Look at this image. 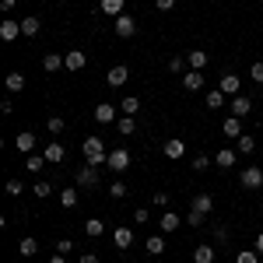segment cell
Here are the masks:
<instances>
[{
  "label": "cell",
  "instance_id": "6da1fadb",
  "mask_svg": "<svg viewBox=\"0 0 263 263\" xmlns=\"http://www.w3.org/2000/svg\"><path fill=\"white\" fill-rule=\"evenodd\" d=\"M81 155H84V162H88V165H95V168H99V165H105V158H109V155H105V141H102L99 134L84 137Z\"/></svg>",
  "mask_w": 263,
  "mask_h": 263
},
{
  "label": "cell",
  "instance_id": "7a4b0ae2",
  "mask_svg": "<svg viewBox=\"0 0 263 263\" xmlns=\"http://www.w3.org/2000/svg\"><path fill=\"white\" fill-rule=\"evenodd\" d=\"M130 162H134V158H130V151H126V147H116V151H109L105 168H109V172H116V176H123V172L130 168Z\"/></svg>",
  "mask_w": 263,
  "mask_h": 263
},
{
  "label": "cell",
  "instance_id": "3957f363",
  "mask_svg": "<svg viewBox=\"0 0 263 263\" xmlns=\"http://www.w3.org/2000/svg\"><path fill=\"white\" fill-rule=\"evenodd\" d=\"M99 168L95 165H84V168H78V176H74V186H81V190H95L99 186Z\"/></svg>",
  "mask_w": 263,
  "mask_h": 263
},
{
  "label": "cell",
  "instance_id": "277c9868",
  "mask_svg": "<svg viewBox=\"0 0 263 263\" xmlns=\"http://www.w3.org/2000/svg\"><path fill=\"white\" fill-rule=\"evenodd\" d=\"M112 28H116L120 39H134V35H137V21H134V14H120V18L112 21Z\"/></svg>",
  "mask_w": 263,
  "mask_h": 263
},
{
  "label": "cell",
  "instance_id": "5b68a950",
  "mask_svg": "<svg viewBox=\"0 0 263 263\" xmlns=\"http://www.w3.org/2000/svg\"><path fill=\"white\" fill-rule=\"evenodd\" d=\"M218 88H221V91L228 95V99H235V95H242V78L228 70V74H221V81H218Z\"/></svg>",
  "mask_w": 263,
  "mask_h": 263
},
{
  "label": "cell",
  "instance_id": "8992f818",
  "mask_svg": "<svg viewBox=\"0 0 263 263\" xmlns=\"http://www.w3.org/2000/svg\"><path fill=\"white\" fill-rule=\"evenodd\" d=\"M239 182H242L246 190H260V186H263V172H260V165H246L242 176H239Z\"/></svg>",
  "mask_w": 263,
  "mask_h": 263
},
{
  "label": "cell",
  "instance_id": "52a82bcc",
  "mask_svg": "<svg viewBox=\"0 0 263 263\" xmlns=\"http://www.w3.org/2000/svg\"><path fill=\"white\" fill-rule=\"evenodd\" d=\"M63 63H67L70 74H78V70L88 67V57H84V49H67V53H63Z\"/></svg>",
  "mask_w": 263,
  "mask_h": 263
},
{
  "label": "cell",
  "instance_id": "ba28073f",
  "mask_svg": "<svg viewBox=\"0 0 263 263\" xmlns=\"http://www.w3.org/2000/svg\"><path fill=\"white\" fill-rule=\"evenodd\" d=\"M126 81H130V67H123V63H116V67L105 74V84H109V88H123Z\"/></svg>",
  "mask_w": 263,
  "mask_h": 263
},
{
  "label": "cell",
  "instance_id": "9c48e42d",
  "mask_svg": "<svg viewBox=\"0 0 263 263\" xmlns=\"http://www.w3.org/2000/svg\"><path fill=\"white\" fill-rule=\"evenodd\" d=\"M228 109H232V116H239V120H246V116L253 112V99H249V95H235V99L228 102Z\"/></svg>",
  "mask_w": 263,
  "mask_h": 263
},
{
  "label": "cell",
  "instance_id": "30bf717a",
  "mask_svg": "<svg viewBox=\"0 0 263 263\" xmlns=\"http://www.w3.org/2000/svg\"><path fill=\"white\" fill-rule=\"evenodd\" d=\"M162 155L168 158V162H179L182 155H186V144H182L179 137H168V141L162 144Z\"/></svg>",
  "mask_w": 263,
  "mask_h": 263
},
{
  "label": "cell",
  "instance_id": "8fae6325",
  "mask_svg": "<svg viewBox=\"0 0 263 263\" xmlns=\"http://www.w3.org/2000/svg\"><path fill=\"white\" fill-rule=\"evenodd\" d=\"M99 7H102V14H109L112 21L120 14H126V0H99Z\"/></svg>",
  "mask_w": 263,
  "mask_h": 263
},
{
  "label": "cell",
  "instance_id": "7c38bea8",
  "mask_svg": "<svg viewBox=\"0 0 263 263\" xmlns=\"http://www.w3.org/2000/svg\"><path fill=\"white\" fill-rule=\"evenodd\" d=\"M42 155H46V162L57 165V162H63V158H67V147H63L60 141H49L46 147H42Z\"/></svg>",
  "mask_w": 263,
  "mask_h": 263
},
{
  "label": "cell",
  "instance_id": "4fadbf2b",
  "mask_svg": "<svg viewBox=\"0 0 263 263\" xmlns=\"http://www.w3.org/2000/svg\"><path fill=\"white\" fill-rule=\"evenodd\" d=\"M95 120H99L102 126L116 123V120H120V116H116V105H109V102H102V105H95Z\"/></svg>",
  "mask_w": 263,
  "mask_h": 263
},
{
  "label": "cell",
  "instance_id": "5bb4252c",
  "mask_svg": "<svg viewBox=\"0 0 263 263\" xmlns=\"http://www.w3.org/2000/svg\"><path fill=\"white\" fill-rule=\"evenodd\" d=\"M203 105H207V109H224V105H228V95H224L221 88H211V91L203 95Z\"/></svg>",
  "mask_w": 263,
  "mask_h": 263
},
{
  "label": "cell",
  "instance_id": "9a60e30c",
  "mask_svg": "<svg viewBox=\"0 0 263 263\" xmlns=\"http://www.w3.org/2000/svg\"><path fill=\"white\" fill-rule=\"evenodd\" d=\"M221 134L232 137V141H239V137H242V120H239V116H228V120L221 123Z\"/></svg>",
  "mask_w": 263,
  "mask_h": 263
},
{
  "label": "cell",
  "instance_id": "2e32d148",
  "mask_svg": "<svg viewBox=\"0 0 263 263\" xmlns=\"http://www.w3.org/2000/svg\"><path fill=\"white\" fill-rule=\"evenodd\" d=\"M42 70H46V74H57V70H67V63H63L60 53H46V57H42Z\"/></svg>",
  "mask_w": 263,
  "mask_h": 263
},
{
  "label": "cell",
  "instance_id": "e0dca14e",
  "mask_svg": "<svg viewBox=\"0 0 263 263\" xmlns=\"http://www.w3.org/2000/svg\"><path fill=\"white\" fill-rule=\"evenodd\" d=\"M182 88H186V91H200L203 88V70H186V74H182Z\"/></svg>",
  "mask_w": 263,
  "mask_h": 263
},
{
  "label": "cell",
  "instance_id": "ac0fdd59",
  "mask_svg": "<svg viewBox=\"0 0 263 263\" xmlns=\"http://www.w3.org/2000/svg\"><path fill=\"white\" fill-rule=\"evenodd\" d=\"M14 147H18L21 155H32V151H35V134H28V130H21L18 137H14Z\"/></svg>",
  "mask_w": 263,
  "mask_h": 263
},
{
  "label": "cell",
  "instance_id": "d6986e66",
  "mask_svg": "<svg viewBox=\"0 0 263 263\" xmlns=\"http://www.w3.org/2000/svg\"><path fill=\"white\" fill-rule=\"evenodd\" d=\"M190 211L211 214V211H214V197H211V193H193V207H190Z\"/></svg>",
  "mask_w": 263,
  "mask_h": 263
},
{
  "label": "cell",
  "instance_id": "ffe728a7",
  "mask_svg": "<svg viewBox=\"0 0 263 263\" xmlns=\"http://www.w3.org/2000/svg\"><path fill=\"white\" fill-rule=\"evenodd\" d=\"M21 35V21H0V39L4 42H14Z\"/></svg>",
  "mask_w": 263,
  "mask_h": 263
},
{
  "label": "cell",
  "instance_id": "44dd1931",
  "mask_svg": "<svg viewBox=\"0 0 263 263\" xmlns=\"http://www.w3.org/2000/svg\"><path fill=\"white\" fill-rule=\"evenodd\" d=\"M235 151H239L242 158H249V155L256 151V137H253V134H242V137L235 141Z\"/></svg>",
  "mask_w": 263,
  "mask_h": 263
},
{
  "label": "cell",
  "instance_id": "7402d4cb",
  "mask_svg": "<svg viewBox=\"0 0 263 263\" xmlns=\"http://www.w3.org/2000/svg\"><path fill=\"white\" fill-rule=\"evenodd\" d=\"M39 28H42L39 18H32V14H28V18H21V35H25V39H35V35H39Z\"/></svg>",
  "mask_w": 263,
  "mask_h": 263
},
{
  "label": "cell",
  "instance_id": "603a6c76",
  "mask_svg": "<svg viewBox=\"0 0 263 263\" xmlns=\"http://www.w3.org/2000/svg\"><path fill=\"white\" fill-rule=\"evenodd\" d=\"M158 221H162V232H176V228L182 224V214H176V211H162Z\"/></svg>",
  "mask_w": 263,
  "mask_h": 263
},
{
  "label": "cell",
  "instance_id": "cb8c5ba5",
  "mask_svg": "<svg viewBox=\"0 0 263 263\" xmlns=\"http://www.w3.org/2000/svg\"><path fill=\"white\" fill-rule=\"evenodd\" d=\"M18 253H21V260H32V256L39 253V242H35L32 235H25V239L18 242Z\"/></svg>",
  "mask_w": 263,
  "mask_h": 263
},
{
  "label": "cell",
  "instance_id": "d4e9b609",
  "mask_svg": "<svg viewBox=\"0 0 263 263\" xmlns=\"http://www.w3.org/2000/svg\"><path fill=\"white\" fill-rule=\"evenodd\" d=\"M235 162H239V151H232V147L218 151V158H214V165H218V168H232Z\"/></svg>",
  "mask_w": 263,
  "mask_h": 263
},
{
  "label": "cell",
  "instance_id": "484cf974",
  "mask_svg": "<svg viewBox=\"0 0 263 263\" xmlns=\"http://www.w3.org/2000/svg\"><path fill=\"white\" fill-rule=\"evenodd\" d=\"M112 242H116V249H130L134 246V232L130 228H116L112 232Z\"/></svg>",
  "mask_w": 263,
  "mask_h": 263
},
{
  "label": "cell",
  "instance_id": "4316f807",
  "mask_svg": "<svg viewBox=\"0 0 263 263\" xmlns=\"http://www.w3.org/2000/svg\"><path fill=\"white\" fill-rule=\"evenodd\" d=\"M186 63H190V70H203L207 67V53L203 49H190L186 53Z\"/></svg>",
  "mask_w": 263,
  "mask_h": 263
},
{
  "label": "cell",
  "instance_id": "83f0119b",
  "mask_svg": "<svg viewBox=\"0 0 263 263\" xmlns=\"http://www.w3.org/2000/svg\"><path fill=\"white\" fill-rule=\"evenodd\" d=\"M120 112L123 116H137V112H141V99H137V95H126V99L120 102Z\"/></svg>",
  "mask_w": 263,
  "mask_h": 263
},
{
  "label": "cell",
  "instance_id": "f1b7e54d",
  "mask_svg": "<svg viewBox=\"0 0 263 263\" xmlns=\"http://www.w3.org/2000/svg\"><path fill=\"white\" fill-rule=\"evenodd\" d=\"M78 197H81V190H78V186H70V190H60V203L67 207V211H74V207H78Z\"/></svg>",
  "mask_w": 263,
  "mask_h": 263
},
{
  "label": "cell",
  "instance_id": "f546056e",
  "mask_svg": "<svg viewBox=\"0 0 263 263\" xmlns=\"http://www.w3.org/2000/svg\"><path fill=\"white\" fill-rule=\"evenodd\" d=\"M84 235H91V239L105 235V221H102V218H88V221H84Z\"/></svg>",
  "mask_w": 263,
  "mask_h": 263
},
{
  "label": "cell",
  "instance_id": "4dcf8cb0",
  "mask_svg": "<svg viewBox=\"0 0 263 263\" xmlns=\"http://www.w3.org/2000/svg\"><path fill=\"white\" fill-rule=\"evenodd\" d=\"M193 263H214V246H197L193 249Z\"/></svg>",
  "mask_w": 263,
  "mask_h": 263
},
{
  "label": "cell",
  "instance_id": "1f68e13d",
  "mask_svg": "<svg viewBox=\"0 0 263 263\" xmlns=\"http://www.w3.org/2000/svg\"><path fill=\"white\" fill-rule=\"evenodd\" d=\"M7 91H11V95H14V91H21V88H25V74H21V70H11V74H7Z\"/></svg>",
  "mask_w": 263,
  "mask_h": 263
},
{
  "label": "cell",
  "instance_id": "d6a6232c",
  "mask_svg": "<svg viewBox=\"0 0 263 263\" xmlns=\"http://www.w3.org/2000/svg\"><path fill=\"white\" fill-rule=\"evenodd\" d=\"M144 249H147L151 256H162V253H165V239H162V235H151V239L144 242Z\"/></svg>",
  "mask_w": 263,
  "mask_h": 263
},
{
  "label": "cell",
  "instance_id": "836d02e7",
  "mask_svg": "<svg viewBox=\"0 0 263 263\" xmlns=\"http://www.w3.org/2000/svg\"><path fill=\"white\" fill-rule=\"evenodd\" d=\"M126 193H130V186H126V182H123V179L109 182V197H112V200H123Z\"/></svg>",
  "mask_w": 263,
  "mask_h": 263
},
{
  "label": "cell",
  "instance_id": "e575fe53",
  "mask_svg": "<svg viewBox=\"0 0 263 263\" xmlns=\"http://www.w3.org/2000/svg\"><path fill=\"white\" fill-rule=\"evenodd\" d=\"M42 165H46V155H35V151H32V155L25 158V168H28V172H42Z\"/></svg>",
  "mask_w": 263,
  "mask_h": 263
},
{
  "label": "cell",
  "instance_id": "d590c367",
  "mask_svg": "<svg viewBox=\"0 0 263 263\" xmlns=\"http://www.w3.org/2000/svg\"><path fill=\"white\" fill-rule=\"evenodd\" d=\"M116 130H120L123 137H130V134L137 130V126H134V116H120V120H116Z\"/></svg>",
  "mask_w": 263,
  "mask_h": 263
},
{
  "label": "cell",
  "instance_id": "8d00e7d4",
  "mask_svg": "<svg viewBox=\"0 0 263 263\" xmlns=\"http://www.w3.org/2000/svg\"><path fill=\"white\" fill-rule=\"evenodd\" d=\"M32 193H35L39 200H46V197L53 193V186H49V182H46V179H39V182H35V186H32Z\"/></svg>",
  "mask_w": 263,
  "mask_h": 263
},
{
  "label": "cell",
  "instance_id": "74e56055",
  "mask_svg": "<svg viewBox=\"0 0 263 263\" xmlns=\"http://www.w3.org/2000/svg\"><path fill=\"white\" fill-rule=\"evenodd\" d=\"M63 126H67L63 116H49V120H46V130H49V134H63Z\"/></svg>",
  "mask_w": 263,
  "mask_h": 263
},
{
  "label": "cell",
  "instance_id": "f35d334b",
  "mask_svg": "<svg viewBox=\"0 0 263 263\" xmlns=\"http://www.w3.org/2000/svg\"><path fill=\"white\" fill-rule=\"evenodd\" d=\"M235 263H260V253H256V249H242V253L235 256Z\"/></svg>",
  "mask_w": 263,
  "mask_h": 263
},
{
  "label": "cell",
  "instance_id": "ab89813d",
  "mask_svg": "<svg viewBox=\"0 0 263 263\" xmlns=\"http://www.w3.org/2000/svg\"><path fill=\"white\" fill-rule=\"evenodd\" d=\"M211 235H214L218 242H228V239H232V232H228V224H214V228H211Z\"/></svg>",
  "mask_w": 263,
  "mask_h": 263
},
{
  "label": "cell",
  "instance_id": "60d3db41",
  "mask_svg": "<svg viewBox=\"0 0 263 263\" xmlns=\"http://www.w3.org/2000/svg\"><path fill=\"white\" fill-rule=\"evenodd\" d=\"M249 81L263 84V60H256V63H253V67H249Z\"/></svg>",
  "mask_w": 263,
  "mask_h": 263
},
{
  "label": "cell",
  "instance_id": "b9f144b4",
  "mask_svg": "<svg viewBox=\"0 0 263 263\" xmlns=\"http://www.w3.org/2000/svg\"><path fill=\"white\" fill-rule=\"evenodd\" d=\"M190 165H193L197 172H207V168H211V165H214V162H211L207 155H197V158H193V162H190Z\"/></svg>",
  "mask_w": 263,
  "mask_h": 263
},
{
  "label": "cell",
  "instance_id": "7bdbcfd3",
  "mask_svg": "<svg viewBox=\"0 0 263 263\" xmlns=\"http://www.w3.org/2000/svg\"><path fill=\"white\" fill-rule=\"evenodd\" d=\"M168 70H172V74H186V60H182V57H172V60H168Z\"/></svg>",
  "mask_w": 263,
  "mask_h": 263
},
{
  "label": "cell",
  "instance_id": "ee69618b",
  "mask_svg": "<svg viewBox=\"0 0 263 263\" xmlns=\"http://www.w3.org/2000/svg\"><path fill=\"white\" fill-rule=\"evenodd\" d=\"M57 253H60V256H70V253H74V239H60V242H57Z\"/></svg>",
  "mask_w": 263,
  "mask_h": 263
},
{
  "label": "cell",
  "instance_id": "f6af8a7d",
  "mask_svg": "<svg viewBox=\"0 0 263 263\" xmlns=\"http://www.w3.org/2000/svg\"><path fill=\"white\" fill-rule=\"evenodd\" d=\"M151 203H155V207H162V211H168V193H165V190H158V193L151 197Z\"/></svg>",
  "mask_w": 263,
  "mask_h": 263
},
{
  "label": "cell",
  "instance_id": "bcb514c9",
  "mask_svg": "<svg viewBox=\"0 0 263 263\" xmlns=\"http://www.w3.org/2000/svg\"><path fill=\"white\" fill-rule=\"evenodd\" d=\"M21 190H25L21 179H7V197H21Z\"/></svg>",
  "mask_w": 263,
  "mask_h": 263
},
{
  "label": "cell",
  "instance_id": "7dc6e473",
  "mask_svg": "<svg viewBox=\"0 0 263 263\" xmlns=\"http://www.w3.org/2000/svg\"><path fill=\"white\" fill-rule=\"evenodd\" d=\"M203 218H207V214H200V211H190V218H186V221H190V228H200Z\"/></svg>",
  "mask_w": 263,
  "mask_h": 263
},
{
  "label": "cell",
  "instance_id": "c3c4849f",
  "mask_svg": "<svg viewBox=\"0 0 263 263\" xmlns=\"http://www.w3.org/2000/svg\"><path fill=\"white\" fill-rule=\"evenodd\" d=\"M134 221H137V224H144V221H151V214H147L144 207H137V211H134Z\"/></svg>",
  "mask_w": 263,
  "mask_h": 263
},
{
  "label": "cell",
  "instance_id": "681fc988",
  "mask_svg": "<svg viewBox=\"0 0 263 263\" xmlns=\"http://www.w3.org/2000/svg\"><path fill=\"white\" fill-rule=\"evenodd\" d=\"M155 7H158V11H172V7H176V0H155Z\"/></svg>",
  "mask_w": 263,
  "mask_h": 263
},
{
  "label": "cell",
  "instance_id": "f907efd6",
  "mask_svg": "<svg viewBox=\"0 0 263 263\" xmlns=\"http://www.w3.org/2000/svg\"><path fill=\"white\" fill-rule=\"evenodd\" d=\"M78 263H99V256H95V253H81V256H78Z\"/></svg>",
  "mask_w": 263,
  "mask_h": 263
},
{
  "label": "cell",
  "instance_id": "816d5d0a",
  "mask_svg": "<svg viewBox=\"0 0 263 263\" xmlns=\"http://www.w3.org/2000/svg\"><path fill=\"white\" fill-rule=\"evenodd\" d=\"M0 11L7 14V11H14V0H0Z\"/></svg>",
  "mask_w": 263,
  "mask_h": 263
},
{
  "label": "cell",
  "instance_id": "f5cc1de1",
  "mask_svg": "<svg viewBox=\"0 0 263 263\" xmlns=\"http://www.w3.org/2000/svg\"><path fill=\"white\" fill-rule=\"evenodd\" d=\"M253 249H256V253H260V256H263V232H260V235H256V242H253Z\"/></svg>",
  "mask_w": 263,
  "mask_h": 263
},
{
  "label": "cell",
  "instance_id": "db71d44e",
  "mask_svg": "<svg viewBox=\"0 0 263 263\" xmlns=\"http://www.w3.org/2000/svg\"><path fill=\"white\" fill-rule=\"evenodd\" d=\"M49 263H67V260H63L60 253H53V256H49Z\"/></svg>",
  "mask_w": 263,
  "mask_h": 263
},
{
  "label": "cell",
  "instance_id": "11a10c76",
  "mask_svg": "<svg viewBox=\"0 0 263 263\" xmlns=\"http://www.w3.org/2000/svg\"><path fill=\"white\" fill-rule=\"evenodd\" d=\"M21 263H35V260H21Z\"/></svg>",
  "mask_w": 263,
  "mask_h": 263
},
{
  "label": "cell",
  "instance_id": "9f6ffc18",
  "mask_svg": "<svg viewBox=\"0 0 263 263\" xmlns=\"http://www.w3.org/2000/svg\"><path fill=\"white\" fill-rule=\"evenodd\" d=\"M260 172H263V165H260Z\"/></svg>",
  "mask_w": 263,
  "mask_h": 263
}]
</instances>
